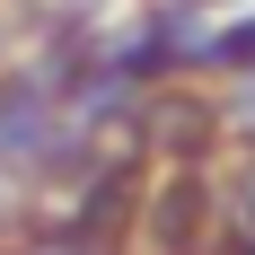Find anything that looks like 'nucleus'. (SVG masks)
I'll return each mask as SVG.
<instances>
[{
  "label": "nucleus",
  "mask_w": 255,
  "mask_h": 255,
  "mask_svg": "<svg viewBox=\"0 0 255 255\" xmlns=\"http://www.w3.org/2000/svg\"><path fill=\"white\" fill-rule=\"evenodd\" d=\"M194 62H203V71L255 79V18H229V26H211V35H194Z\"/></svg>",
  "instance_id": "1"
},
{
  "label": "nucleus",
  "mask_w": 255,
  "mask_h": 255,
  "mask_svg": "<svg viewBox=\"0 0 255 255\" xmlns=\"http://www.w3.org/2000/svg\"><path fill=\"white\" fill-rule=\"evenodd\" d=\"M238 229H255V158L238 167Z\"/></svg>",
  "instance_id": "2"
}]
</instances>
